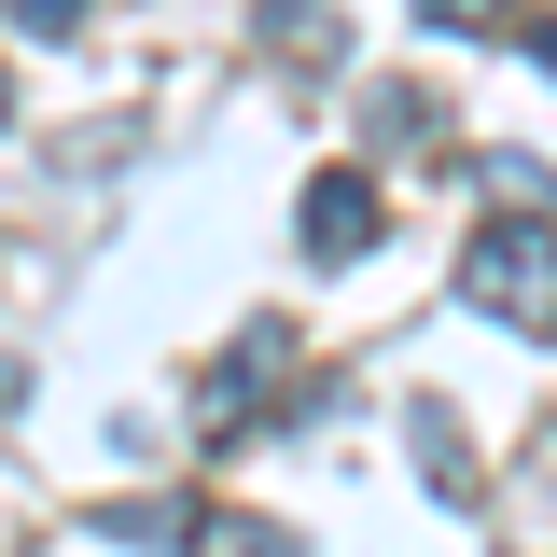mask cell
Wrapping results in <instances>:
<instances>
[{
	"instance_id": "obj_1",
	"label": "cell",
	"mask_w": 557,
	"mask_h": 557,
	"mask_svg": "<svg viewBox=\"0 0 557 557\" xmlns=\"http://www.w3.org/2000/svg\"><path fill=\"white\" fill-rule=\"evenodd\" d=\"M460 293H474L487 321H516V335H544V321H557V237H544V209H516V223H487L474 251H460Z\"/></svg>"
},
{
	"instance_id": "obj_2",
	"label": "cell",
	"mask_w": 557,
	"mask_h": 557,
	"mask_svg": "<svg viewBox=\"0 0 557 557\" xmlns=\"http://www.w3.org/2000/svg\"><path fill=\"white\" fill-rule=\"evenodd\" d=\"M362 237H376V182L362 168H321L307 182V265H348Z\"/></svg>"
},
{
	"instance_id": "obj_3",
	"label": "cell",
	"mask_w": 557,
	"mask_h": 557,
	"mask_svg": "<svg viewBox=\"0 0 557 557\" xmlns=\"http://www.w3.org/2000/svg\"><path fill=\"white\" fill-rule=\"evenodd\" d=\"M405 432H418V474L446 487V502H474V446H460V418L432 405V391H418V405H405Z\"/></svg>"
},
{
	"instance_id": "obj_4",
	"label": "cell",
	"mask_w": 557,
	"mask_h": 557,
	"mask_svg": "<svg viewBox=\"0 0 557 557\" xmlns=\"http://www.w3.org/2000/svg\"><path fill=\"white\" fill-rule=\"evenodd\" d=\"M418 14H432V28H487L502 0H418Z\"/></svg>"
},
{
	"instance_id": "obj_5",
	"label": "cell",
	"mask_w": 557,
	"mask_h": 557,
	"mask_svg": "<svg viewBox=\"0 0 557 557\" xmlns=\"http://www.w3.org/2000/svg\"><path fill=\"white\" fill-rule=\"evenodd\" d=\"M70 14H84V0H14V28H70Z\"/></svg>"
},
{
	"instance_id": "obj_6",
	"label": "cell",
	"mask_w": 557,
	"mask_h": 557,
	"mask_svg": "<svg viewBox=\"0 0 557 557\" xmlns=\"http://www.w3.org/2000/svg\"><path fill=\"white\" fill-rule=\"evenodd\" d=\"M530 57H544V70H557V14H544V28H530Z\"/></svg>"
},
{
	"instance_id": "obj_7",
	"label": "cell",
	"mask_w": 557,
	"mask_h": 557,
	"mask_svg": "<svg viewBox=\"0 0 557 557\" xmlns=\"http://www.w3.org/2000/svg\"><path fill=\"white\" fill-rule=\"evenodd\" d=\"M0 112H14V98H0Z\"/></svg>"
}]
</instances>
